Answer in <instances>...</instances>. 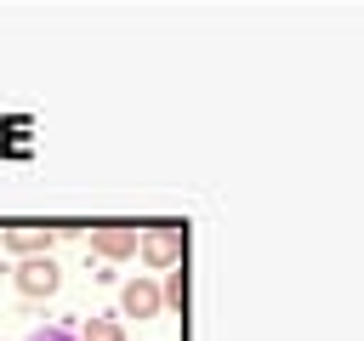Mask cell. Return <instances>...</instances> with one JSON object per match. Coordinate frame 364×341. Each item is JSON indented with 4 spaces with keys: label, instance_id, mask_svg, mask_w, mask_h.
<instances>
[{
    "label": "cell",
    "instance_id": "obj_7",
    "mask_svg": "<svg viewBox=\"0 0 364 341\" xmlns=\"http://www.w3.org/2000/svg\"><path fill=\"white\" fill-rule=\"evenodd\" d=\"M159 301H165V307H176V313L188 307V267H171V273H165V290H159Z\"/></svg>",
    "mask_w": 364,
    "mask_h": 341
},
{
    "label": "cell",
    "instance_id": "obj_4",
    "mask_svg": "<svg viewBox=\"0 0 364 341\" xmlns=\"http://www.w3.org/2000/svg\"><path fill=\"white\" fill-rule=\"evenodd\" d=\"M57 233L46 227V222H17V227H6L0 233V244L11 250V256H46V244H51Z\"/></svg>",
    "mask_w": 364,
    "mask_h": 341
},
{
    "label": "cell",
    "instance_id": "obj_2",
    "mask_svg": "<svg viewBox=\"0 0 364 341\" xmlns=\"http://www.w3.org/2000/svg\"><path fill=\"white\" fill-rule=\"evenodd\" d=\"M11 284H17V296H23V301H46V296L63 284V267H57L51 256H23V261H17V273H11Z\"/></svg>",
    "mask_w": 364,
    "mask_h": 341
},
{
    "label": "cell",
    "instance_id": "obj_6",
    "mask_svg": "<svg viewBox=\"0 0 364 341\" xmlns=\"http://www.w3.org/2000/svg\"><path fill=\"white\" fill-rule=\"evenodd\" d=\"M80 341H125L119 313H91V318H85V330H80Z\"/></svg>",
    "mask_w": 364,
    "mask_h": 341
},
{
    "label": "cell",
    "instance_id": "obj_5",
    "mask_svg": "<svg viewBox=\"0 0 364 341\" xmlns=\"http://www.w3.org/2000/svg\"><path fill=\"white\" fill-rule=\"evenodd\" d=\"M165 301H159V284L154 278H131L125 290H119V318H154Z\"/></svg>",
    "mask_w": 364,
    "mask_h": 341
},
{
    "label": "cell",
    "instance_id": "obj_3",
    "mask_svg": "<svg viewBox=\"0 0 364 341\" xmlns=\"http://www.w3.org/2000/svg\"><path fill=\"white\" fill-rule=\"evenodd\" d=\"M136 233L142 227H131V222H97L91 227V250L102 261H125V256H136Z\"/></svg>",
    "mask_w": 364,
    "mask_h": 341
},
{
    "label": "cell",
    "instance_id": "obj_1",
    "mask_svg": "<svg viewBox=\"0 0 364 341\" xmlns=\"http://www.w3.org/2000/svg\"><path fill=\"white\" fill-rule=\"evenodd\" d=\"M136 256H142L154 273L182 267V261H188V227H182V222H154V227H142V233H136Z\"/></svg>",
    "mask_w": 364,
    "mask_h": 341
},
{
    "label": "cell",
    "instance_id": "obj_8",
    "mask_svg": "<svg viewBox=\"0 0 364 341\" xmlns=\"http://www.w3.org/2000/svg\"><path fill=\"white\" fill-rule=\"evenodd\" d=\"M28 341H80V335H74V330H63V324H46V330H34Z\"/></svg>",
    "mask_w": 364,
    "mask_h": 341
}]
</instances>
